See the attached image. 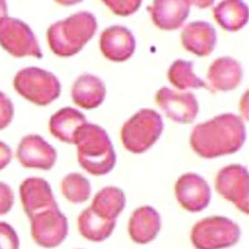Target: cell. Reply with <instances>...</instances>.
<instances>
[{"label":"cell","mask_w":249,"mask_h":249,"mask_svg":"<svg viewBox=\"0 0 249 249\" xmlns=\"http://www.w3.org/2000/svg\"><path fill=\"white\" fill-rule=\"evenodd\" d=\"M75 144L78 162L89 174L104 175L113 168L116 154L107 134L101 126L87 123L79 132Z\"/></svg>","instance_id":"obj_3"},{"label":"cell","mask_w":249,"mask_h":249,"mask_svg":"<svg viewBox=\"0 0 249 249\" xmlns=\"http://www.w3.org/2000/svg\"><path fill=\"white\" fill-rule=\"evenodd\" d=\"M242 74L240 64L231 57L224 56L212 63L208 70L207 78L214 89L227 91L239 85Z\"/></svg>","instance_id":"obj_20"},{"label":"cell","mask_w":249,"mask_h":249,"mask_svg":"<svg viewBox=\"0 0 249 249\" xmlns=\"http://www.w3.org/2000/svg\"><path fill=\"white\" fill-rule=\"evenodd\" d=\"M87 123L82 112L68 107L59 109L51 116L49 127L51 134L60 141L75 144L79 132Z\"/></svg>","instance_id":"obj_15"},{"label":"cell","mask_w":249,"mask_h":249,"mask_svg":"<svg viewBox=\"0 0 249 249\" xmlns=\"http://www.w3.org/2000/svg\"><path fill=\"white\" fill-rule=\"evenodd\" d=\"M18 236L9 224L0 221V249H18Z\"/></svg>","instance_id":"obj_26"},{"label":"cell","mask_w":249,"mask_h":249,"mask_svg":"<svg viewBox=\"0 0 249 249\" xmlns=\"http://www.w3.org/2000/svg\"><path fill=\"white\" fill-rule=\"evenodd\" d=\"M97 28L96 19L92 13L78 12L49 27L47 33L49 45L58 56L73 55L91 38Z\"/></svg>","instance_id":"obj_2"},{"label":"cell","mask_w":249,"mask_h":249,"mask_svg":"<svg viewBox=\"0 0 249 249\" xmlns=\"http://www.w3.org/2000/svg\"><path fill=\"white\" fill-rule=\"evenodd\" d=\"M19 191L24 211L29 218L56 204L49 183L42 178H26Z\"/></svg>","instance_id":"obj_13"},{"label":"cell","mask_w":249,"mask_h":249,"mask_svg":"<svg viewBox=\"0 0 249 249\" xmlns=\"http://www.w3.org/2000/svg\"><path fill=\"white\" fill-rule=\"evenodd\" d=\"M11 158L12 152L10 148L6 143L0 141V170L9 164Z\"/></svg>","instance_id":"obj_30"},{"label":"cell","mask_w":249,"mask_h":249,"mask_svg":"<svg viewBox=\"0 0 249 249\" xmlns=\"http://www.w3.org/2000/svg\"><path fill=\"white\" fill-rule=\"evenodd\" d=\"M125 201L124 194L121 189L114 186H108L96 194L89 207L98 214L116 220L124 210Z\"/></svg>","instance_id":"obj_23"},{"label":"cell","mask_w":249,"mask_h":249,"mask_svg":"<svg viewBox=\"0 0 249 249\" xmlns=\"http://www.w3.org/2000/svg\"><path fill=\"white\" fill-rule=\"evenodd\" d=\"M29 219L32 236L36 243L43 248H53L58 246L68 234L67 218L61 212L57 203Z\"/></svg>","instance_id":"obj_8"},{"label":"cell","mask_w":249,"mask_h":249,"mask_svg":"<svg viewBox=\"0 0 249 249\" xmlns=\"http://www.w3.org/2000/svg\"><path fill=\"white\" fill-rule=\"evenodd\" d=\"M111 11L116 15L126 16L135 12L141 5V0H105Z\"/></svg>","instance_id":"obj_27"},{"label":"cell","mask_w":249,"mask_h":249,"mask_svg":"<svg viewBox=\"0 0 249 249\" xmlns=\"http://www.w3.org/2000/svg\"><path fill=\"white\" fill-rule=\"evenodd\" d=\"M214 18L224 29L235 31L247 22L249 16L248 5L242 0H223L213 9Z\"/></svg>","instance_id":"obj_22"},{"label":"cell","mask_w":249,"mask_h":249,"mask_svg":"<svg viewBox=\"0 0 249 249\" xmlns=\"http://www.w3.org/2000/svg\"><path fill=\"white\" fill-rule=\"evenodd\" d=\"M191 3L190 0H155L148 10L158 27L172 30L180 27L188 17Z\"/></svg>","instance_id":"obj_17"},{"label":"cell","mask_w":249,"mask_h":249,"mask_svg":"<svg viewBox=\"0 0 249 249\" xmlns=\"http://www.w3.org/2000/svg\"><path fill=\"white\" fill-rule=\"evenodd\" d=\"M61 191L65 198L74 203L87 201L89 197L91 187L89 180L82 175L73 173L62 179Z\"/></svg>","instance_id":"obj_25"},{"label":"cell","mask_w":249,"mask_h":249,"mask_svg":"<svg viewBox=\"0 0 249 249\" xmlns=\"http://www.w3.org/2000/svg\"><path fill=\"white\" fill-rule=\"evenodd\" d=\"M215 187L224 198L249 213V175L245 166L234 164L221 169L215 178Z\"/></svg>","instance_id":"obj_9"},{"label":"cell","mask_w":249,"mask_h":249,"mask_svg":"<svg viewBox=\"0 0 249 249\" xmlns=\"http://www.w3.org/2000/svg\"><path fill=\"white\" fill-rule=\"evenodd\" d=\"M106 88L98 77L85 73L74 82L71 90L74 103L82 108L90 109L98 107L103 102Z\"/></svg>","instance_id":"obj_19"},{"label":"cell","mask_w":249,"mask_h":249,"mask_svg":"<svg viewBox=\"0 0 249 249\" xmlns=\"http://www.w3.org/2000/svg\"><path fill=\"white\" fill-rule=\"evenodd\" d=\"M16 90L23 97L39 106H46L58 97L61 85L52 72L36 67L18 71L14 79Z\"/></svg>","instance_id":"obj_5"},{"label":"cell","mask_w":249,"mask_h":249,"mask_svg":"<svg viewBox=\"0 0 249 249\" xmlns=\"http://www.w3.org/2000/svg\"><path fill=\"white\" fill-rule=\"evenodd\" d=\"M136 43L130 31L122 25L106 28L101 34L100 47L104 55L116 62L124 61L133 53Z\"/></svg>","instance_id":"obj_14"},{"label":"cell","mask_w":249,"mask_h":249,"mask_svg":"<svg viewBox=\"0 0 249 249\" xmlns=\"http://www.w3.org/2000/svg\"><path fill=\"white\" fill-rule=\"evenodd\" d=\"M155 100L166 115L178 123H192L198 111L196 99L190 91H178L164 87L157 91Z\"/></svg>","instance_id":"obj_10"},{"label":"cell","mask_w":249,"mask_h":249,"mask_svg":"<svg viewBox=\"0 0 249 249\" xmlns=\"http://www.w3.org/2000/svg\"><path fill=\"white\" fill-rule=\"evenodd\" d=\"M7 5L5 0H0V19L7 16Z\"/></svg>","instance_id":"obj_31"},{"label":"cell","mask_w":249,"mask_h":249,"mask_svg":"<svg viewBox=\"0 0 249 249\" xmlns=\"http://www.w3.org/2000/svg\"><path fill=\"white\" fill-rule=\"evenodd\" d=\"M240 234L239 227L231 220L213 216L197 222L192 228L191 239L197 249H221L235 244Z\"/></svg>","instance_id":"obj_6"},{"label":"cell","mask_w":249,"mask_h":249,"mask_svg":"<svg viewBox=\"0 0 249 249\" xmlns=\"http://www.w3.org/2000/svg\"><path fill=\"white\" fill-rule=\"evenodd\" d=\"M17 157L24 167L48 170L55 162L56 152L41 136L30 134L21 140L18 146Z\"/></svg>","instance_id":"obj_12"},{"label":"cell","mask_w":249,"mask_h":249,"mask_svg":"<svg viewBox=\"0 0 249 249\" xmlns=\"http://www.w3.org/2000/svg\"><path fill=\"white\" fill-rule=\"evenodd\" d=\"M77 223L79 231L84 238L93 242H101L111 235L116 220L104 217L89 207L81 213Z\"/></svg>","instance_id":"obj_21"},{"label":"cell","mask_w":249,"mask_h":249,"mask_svg":"<svg viewBox=\"0 0 249 249\" xmlns=\"http://www.w3.org/2000/svg\"><path fill=\"white\" fill-rule=\"evenodd\" d=\"M176 198L181 206L191 212L206 208L211 199V190L206 181L199 175L188 173L181 176L175 186Z\"/></svg>","instance_id":"obj_11"},{"label":"cell","mask_w":249,"mask_h":249,"mask_svg":"<svg viewBox=\"0 0 249 249\" xmlns=\"http://www.w3.org/2000/svg\"><path fill=\"white\" fill-rule=\"evenodd\" d=\"M181 38L182 45L187 50L199 55L210 54L216 41V32L213 27L204 21L189 23L182 30Z\"/></svg>","instance_id":"obj_18"},{"label":"cell","mask_w":249,"mask_h":249,"mask_svg":"<svg viewBox=\"0 0 249 249\" xmlns=\"http://www.w3.org/2000/svg\"><path fill=\"white\" fill-rule=\"evenodd\" d=\"M163 128L162 118L157 112L143 108L124 123L121 132L122 142L129 151L142 153L155 143Z\"/></svg>","instance_id":"obj_4"},{"label":"cell","mask_w":249,"mask_h":249,"mask_svg":"<svg viewBox=\"0 0 249 249\" xmlns=\"http://www.w3.org/2000/svg\"><path fill=\"white\" fill-rule=\"evenodd\" d=\"M193 63L178 59L171 65L168 72L171 83L180 89L207 88L205 82L193 71Z\"/></svg>","instance_id":"obj_24"},{"label":"cell","mask_w":249,"mask_h":249,"mask_svg":"<svg viewBox=\"0 0 249 249\" xmlns=\"http://www.w3.org/2000/svg\"><path fill=\"white\" fill-rule=\"evenodd\" d=\"M14 196L10 187L0 181V215L7 213L14 204Z\"/></svg>","instance_id":"obj_29"},{"label":"cell","mask_w":249,"mask_h":249,"mask_svg":"<svg viewBox=\"0 0 249 249\" xmlns=\"http://www.w3.org/2000/svg\"><path fill=\"white\" fill-rule=\"evenodd\" d=\"M160 226V217L158 212L150 206H143L132 213L128 223V233L134 242L145 244L156 237Z\"/></svg>","instance_id":"obj_16"},{"label":"cell","mask_w":249,"mask_h":249,"mask_svg":"<svg viewBox=\"0 0 249 249\" xmlns=\"http://www.w3.org/2000/svg\"><path fill=\"white\" fill-rule=\"evenodd\" d=\"M246 139L241 118L224 113L197 124L190 136L193 149L200 157L211 159L237 151Z\"/></svg>","instance_id":"obj_1"},{"label":"cell","mask_w":249,"mask_h":249,"mask_svg":"<svg viewBox=\"0 0 249 249\" xmlns=\"http://www.w3.org/2000/svg\"><path fill=\"white\" fill-rule=\"evenodd\" d=\"M0 44L16 57L42 56L32 30L27 24L17 18L6 16L0 19Z\"/></svg>","instance_id":"obj_7"},{"label":"cell","mask_w":249,"mask_h":249,"mask_svg":"<svg viewBox=\"0 0 249 249\" xmlns=\"http://www.w3.org/2000/svg\"><path fill=\"white\" fill-rule=\"evenodd\" d=\"M14 112V106L10 98L0 91V130L11 123Z\"/></svg>","instance_id":"obj_28"}]
</instances>
